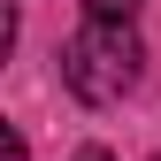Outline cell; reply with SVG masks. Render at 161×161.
<instances>
[{
  "instance_id": "obj_2",
  "label": "cell",
  "mask_w": 161,
  "mask_h": 161,
  "mask_svg": "<svg viewBox=\"0 0 161 161\" xmlns=\"http://www.w3.org/2000/svg\"><path fill=\"white\" fill-rule=\"evenodd\" d=\"M92 15H108V23H130V15H138V0H92Z\"/></svg>"
},
{
  "instance_id": "obj_4",
  "label": "cell",
  "mask_w": 161,
  "mask_h": 161,
  "mask_svg": "<svg viewBox=\"0 0 161 161\" xmlns=\"http://www.w3.org/2000/svg\"><path fill=\"white\" fill-rule=\"evenodd\" d=\"M77 161H115V153H108V146H85V153H77Z\"/></svg>"
},
{
  "instance_id": "obj_1",
  "label": "cell",
  "mask_w": 161,
  "mask_h": 161,
  "mask_svg": "<svg viewBox=\"0 0 161 161\" xmlns=\"http://www.w3.org/2000/svg\"><path fill=\"white\" fill-rule=\"evenodd\" d=\"M138 62H146L138 31H130V23H108V15H92V23L69 38V54H62V85L85 100V108H115V100L138 85Z\"/></svg>"
},
{
  "instance_id": "obj_3",
  "label": "cell",
  "mask_w": 161,
  "mask_h": 161,
  "mask_svg": "<svg viewBox=\"0 0 161 161\" xmlns=\"http://www.w3.org/2000/svg\"><path fill=\"white\" fill-rule=\"evenodd\" d=\"M0 161H31L23 153V130H0Z\"/></svg>"
}]
</instances>
